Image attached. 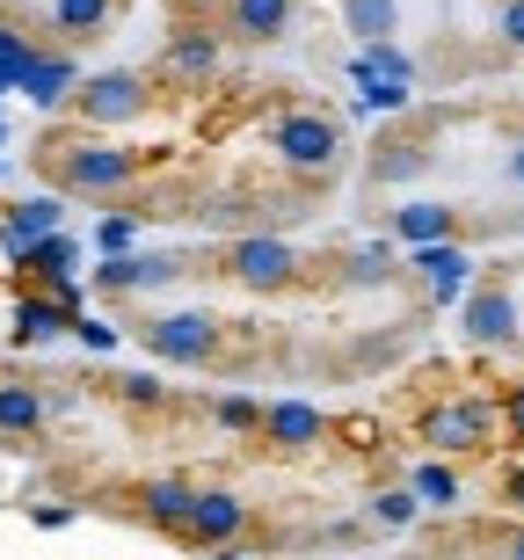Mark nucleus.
Returning <instances> with one entry per match:
<instances>
[{"label": "nucleus", "mask_w": 524, "mask_h": 560, "mask_svg": "<svg viewBox=\"0 0 524 560\" xmlns=\"http://www.w3.org/2000/svg\"><path fill=\"white\" fill-rule=\"evenodd\" d=\"M51 183L73 189V197H117V189L139 183V153L131 145H109V139L51 145Z\"/></svg>", "instance_id": "f257e3e1"}, {"label": "nucleus", "mask_w": 524, "mask_h": 560, "mask_svg": "<svg viewBox=\"0 0 524 560\" xmlns=\"http://www.w3.org/2000/svg\"><path fill=\"white\" fill-rule=\"evenodd\" d=\"M73 117L95 131H117V125H139L153 109V81L147 73H131V66H109V73H88V81H73Z\"/></svg>", "instance_id": "f03ea898"}, {"label": "nucleus", "mask_w": 524, "mask_h": 560, "mask_svg": "<svg viewBox=\"0 0 524 560\" xmlns=\"http://www.w3.org/2000/svg\"><path fill=\"white\" fill-rule=\"evenodd\" d=\"M496 422H503V408L496 400H481V394H459V400H438L430 416H422V444L430 452H444V458H474V452H488L496 444Z\"/></svg>", "instance_id": "7ed1b4c3"}, {"label": "nucleus", "mask_w": 524, "mask_h": 560, "mask_svg": "<svg viewBox=\"0 0 524 560\" xmlns=\"http://www.w3.org/2000/svg\"><path fill=\"white\" fill-rule=\"evenodd\" d=\"M270 153L292 175H328L342 161V125L336 117H321V109H284L270 125Z\"/></svg>", "instance_id": "20e7f679"}, {"label": "nucleus", "mask_w": 524, "mask_h": 560, "mask_svg": "<svg viewBox=\"0 0 524 560\" xmlns=\"http://www.w3.org/2000/svg\"><path fill=\"white\" fill-rule=\"evenodd\" d=\"M226 277L241 291H284V284H299V248L277 241V233H241L226 248Z\"/></svg>", "instance_id": "39448f33"}, {"label": "nucleus", "mask_w": 524, "mask_h": 560, "mask_svg": "<svg viewBox=\"0 0 524 560\" xmlns=\"http://www.w3.org/2000/svg\"><path fill=\"white\" fill-rule=\"evenodd\" d=\"M147 350L161 357V364H211V357H219V320L197 313V306L161 313V320H147Z\"/></svg>", "instance_id": "423d86ee"}, {"label": "nucleus", "mask_w": 524, "mask_h": 560, "mask_svg": "<svg viewBox=\"0 0 524 560\" xmlns=\"http://www.w3.org/2000/svg\"><path fill=\"white\" fill-rule=\"evenodd\" d=\"M459 328H466V342H481V350H503V342H517V328H524L517 291H510V284H466Z\"/></svg>", "instance_id": "0eeeda50"}, {"label": "nucleus", "mask_w": 524, "mask_h": 560, "mask_svg": "<svg viewBox=\"0 0 524 560\" xmlns=\"http://www.w3.org/2000/svg\"><path fill=\"white\" fill-rule=\"evenodd\" d=\"M248 532V502L233 488H197L189 502V524H183V546H233Z\"/></svg>", "instance_id": "6e6552de"}, {"label": "nucleus", "mask_w": 524, "mask_h": 560, "mask_svg": "<svg viewBox=\"0 0 524 560\" xmlns=\"http://www.w3.org/2000/svg\"><path fill=\"white\" fill-rule=\"evenodd\" d=\"M408 255H416V277H422V291H430L438 306L466 299V284H474V255L459 248V233H452V241H422V248H408Z\"/></svg>", "instance_id": "1a4fd4ad"}, {"label": "nucleus", "mask_w": 524, "mask_h": 560, "mask_svg": "<svg viewBox=\"0 0 524 560\" xmlns=\"http://www.w3.org/2000/svg\"><path fill=\"white\" fill-rule=\"evenodd\" d=\"M161 73L175 88H205L219 73V30H175L168 51H161Z\"/></svg>", "instance_id": "9d476101"}, {"label": "nucleus", "mask_w": 524, "mask_h": 560, "mask_svg": "<svg viewBox=\"0 0 524 560\" xmlns=\"http://www.w3.org/2000/svg\"><path fill=\"white\" fill-rule=\"evenodd\" d=\"M292 8L299 0H219L233 44H277L284 30H292Z\"/></svg>", "instance_id": "9b49d317"}, {"label": "nucleus", "mask_w": 524, "mask_h": 560, "mask_svg": "<svg viewBox=\"0 0 524 560\" xmlns=\"http://www.w3.org/2000/svg\"><path fill=\"white\" fill-rule=\"evenodd\" d=\"M255 436H270L277 452H314L321 436H328V416H321V408H306V400H270Z\"/></svg>", "instance_id": "f8f14e48"}, {"label": "nucleus", "mask_w": 524, "mask_h": 560, "mask_svg": "<svg viewBox=\"0 0 524 560\" xmlns=\"http://www.w3.org/2000/svg\"><path fill=\"white\" fill-rule=\"evenodd\" d=\"M459 233V211L438 205V197H408V205L394 211V241L400 248H422V241H452Z\"/></svg>", "instance_id": "ddd939ff"}, {"label": "nucleus", "mask_w": 524, "mask_h": 560, "mask_svg": "<svg viewBox=\"0 0 524 560\" xmlns=\"http://www.w3.org/2000/svg\"><path fill=\"white\" fill-rule=\"evenodd\" d=\"M73 81H81V73H73V59H66V51H30V66H22L15 88H22L37 109H59L66 95H73Z\"/></svg>", "instance_id": "4468645a"}, {"label": "nucleus", "mask_w": 524, "mask_h": 560, "mask_svg": "<svg viewBox=\"0 0 524 560\" xmlns=\"http://www.w3.org/2000/svg\"><path fill=\"white\" fill-rule=\"evenodd\" d=\"M44 233H59V197H30V205H15L8 219H0V248L15 255H30V241H44Z\"/></svg>", "instance_id": "2eb2a0df"}, {"label": "nucleus", "mask_w": 524, "mask_h": 560, "mask_svg": "<svg viewBox=\"0 0 524 560\" xmlns=\"http://www.w3.org/2000/svg\"><path fill=\"white\" fill-rule=\"evenodd\" d=\"M175 277V262L168 255H103V270H95V284L103 291H147V284H168Z\"/></svg>", "instance_id": "dca6fc26"}, {"label": "nucleus", "mask_w": 524, "mask_h": 560, "mask_svg": "<svg viewBox=\"0 0 524 560\" xmlns=\"http://www.w3.org/2000/svg\"><path fill=\"white\" fill-rule=\"evenodd\" d=\"M139 502H147V524H161V532H175V539H183V524H189V502H197V488H189V480H147V488H139Z\"/></svg>", "instance_id": "f3484780"}, {"label": "nucleus", "mask_w": 524, "mask_h": 560, "mask_svg": "<svg viewBox=\"0 0 524 560\" xmlns=\"http://www.w3.org/2000/svg\"><path fill=\"white\" fill-rule=\"evenodd\" d=\"M51 30L66 44H88L109 30V0H51Z\"/></svg>", "instance_id": "a211bd4d"}, {"label": "nucleus", "mask_w": 524, "mask_h": 560, "mask_svg": "<svg viewBox=\"0 0 524 560\" xmlns=\"http://www.w3.org/2000/svg\"><path fill=\"white\" fill-rule=\"evenodd\" d=\"M342 22H350L357 44H379L400 30V0H342Z\"/></svg>", "instance_id": "6ab92c4d"}, {"label": "nucleus", "mask_w": 524, "mask_h": 560, "mask_svg": "<svg viewBox=\"0 0 524 560\" xmlns=\"http://www.w3.org/2000/svg\"><path fill=\"white\" fill-rule=\"evenodd\" d=\"M408 488L422 495V510H452V502L466 495V488H459V474L444 466V452H430V458H422L416 474H408Z\"/></svg>", "instance_id": "aec40b11"}, {"label": "nucleus", "mask_w": 524, "mask_h": 560, "mask_svg": "<svg viewBox=\"0 0 524 560\" xmlns=\"http://www.w3.org/2000/svg\"><path fill=\"white\" fill-rule=\"evenodd\" d=\"M0 430H8V436L44 430V394H37V386H0Z\"/></svg>", "instance_id": "412c9836"}, {"label": "nucleus", "mask_w": 524, "mask_h": 560, "mask_svg": "<svg viewBox=\"0 0 524 560\" xmlns=\"http://www.w3.org/2000/svg\"><path fill=\"white\" fill-rule=\"evenodd\" d=\"M66 328H73V313H66L59 299H22V313H15L22 342H44V335H66Z\"/></svg>", "instance_id": "4be33fe9"}, {"label": "nucleus", "mask_w": 524, "mask_h": 560, "mask_svg": "<svg viewBox=\"0 0 524 560\" xmlns=\"http://www.w3.org/2000/svg\"><path fill=\"white\" fill-rule=\"evenodd\" d=\"M350 73H394V81H416V59H408L394 37H379V44H364V51L350 59Z\"/></svg>", "instance_id": "5701e85b"}, {"label": "nucleus", "mask_w": 524, "mask_h": 560, "mask_svg": "<svg viewBox=\"0 0 524 560\" xmlns=\"http://www.w3.org/2000/svg\"><path fill=\"white\" fill-rule=\"evenodd\" d=\"M416 517H422L416 488H379V495H372V524H386V532H408Z\"/></svg>", "instance_id": "b1692460"}, {"label": "nucleus", "mask_w": 524, "mask_h": 560, "mask_svg": "<svg viewBox=\"0 0 524 560\" xmlns=\"http://www.w3.org/2000/svg\"><path fill=\"white\" fill-rule=\"evenodd\" d=\"M364 88V109H408L416 103V81H394V73H350Z\"/></svg>", "instance_id": "393cba45"}, {"label": "nucleus", "mask_w": 524, "mask_h": 560, "mask_svg": "<svg viewBox=\"0 0 524 560\" xmlns=\"http://www.w3.org/2000/svg\"><path fill=\"white\" fill-rule=\"evenodd\" d=\"M30 270H44V277H73V241L66 233H44V241H30V255H22Z\"/></svg>", "instance_id": "a878e982"}, {"label": "nucleus", "mask_w": 524, "mask_h": 560, "mask_svg": "<svg viewBox=\"0 0 524 560\" xmlns=\"http://www.w3.org/2000/svg\"><path fill=\"white\" fill-rule=\"evenodd\" d=\"M131 241H139V211H109L103 226H95V248L103 255H125Z\"/></svg>", "instance_id": "bb28decb"}, {"label": "nucleus", "mask_w": 524, "mask_h": 560, "mask_svg": "<svg viewBox=\"0 0 524 560\" xmlns=\"http://www.w3.org/2000/svg\"><path fill=\"white\" fill-rule=\"evenodd\" d=\"M422 161H430V153H416V145H386L372 161V183H400V175H416Z\"/></svg>", "instance_id": "cd10ccee"}, {"label": "nucleus", "mask_w": 524, "mask_h": 560, "mask_svg": "<svg viewBox=\"0 0 524 560\" xmlns=\"http://www.w3.org/2000/svg\"><path fill=\"white\" fill-rule=\"evenodd\" d=\"M211 416H219V430H241V436H248V430H263V408H255L248 394H226L219 408H211Z\"/></svg>", "instance_id": "c85d7f7f"}, {"label": "nucleus", "mask_w": 524, "mask_h": 560, "mask_svg": "<svg viewBox=\"0 0 524 560\" xmlns=\"http://www.w3.org/2000/svg\"><path fill=\"white\" fill-rule=\"evenodd\" d=\"M73 335H81L88 350H117V328H109V320H95V313H73Z\"/></svg>", "instance_id": "c756f323"}, {"label": "nucleus", "mask_w": 524, "mask_h": 560, "mask_svg": "<svg viewBox=\"0 0 524 560\" xmlns=\"http://www.w3.org/2000/svg\"><path fill=\"white\" fill-rule=\"evenodd\" d=\"M22 66H30V44H22L15 30H0V73H8V88L22 81Z\"/></svg>", "instance_id": "7c9ffc66"}, {"label": "nucleus", "mask_w": 524, "mask_h": 560, "mask_svg": "<svg viewBox=\"0 0 524 560\" xmlns=\"http://www.w3.org/2000/svg\"><path fill=\"white\" fill-rule=\"evenodd\" d=\"M496 37L524 51V0H503V15H496Z\"/></svg>", "instance_id": "2f4dec72"}, {"label": "nucleus", "mask_w": 524, "mask_h": 560, "mask_svg": "<svg viewBox=\"0 0 524 560\" xmlns=\"http://www.w3.org/2000/svg\"><path fill=\"white\" fill-rule=\"evenodd\" d=\"M496 408H503V430H510V436H517V444H524V378H517V386H510L503 400H496Z\"/></svg>", "instance_id": "473e14b6"}, {"label": "nucleus", "mask_w": 524, "mask_h": 560, "mask_svg": "<svg viewBox=\"0 0 524 560\" xmlns=\"http://www.w3.org/2000/svg\"><path fill=\"white\" fill-rule=\"evenodd\" d=\"M386 262H394L386 248H364V255L350 262V270H357V284H379V277H386Z\"/></svg>", "instance_id": "72a5a7b5"}, {"label": "nucleus", "mask_w": 524, "mask_h": 560, "mask_svg": "<svg viewBox=\"0 0 524 560\" xmlns=\"http://www.w3.org/2000/svg\"><path fill=\"white\" fill-rule=\"evenodd\" d=\"M125 400H131V408H153V400H161V386H153L147 372H131L125 378Z\"/></svg>", "instance_id": "f704fd0d"}, {"label": "nucleus", "mask_w": 524, "mask_h": 560, "mask_svg": "<svg viewBox=\"0 0 524 560\" xmlns=\"http://www.w3.org/2000/svg\"><path fill=\"white\" fill-rule=\"evenodd\" d=\"M503 183H510V189H524V139L503 153Z\"/></svg>", "instance_id": "c9c22d12"}, {"label": "nucleus", "mask_w": 524, "mask_h": 560, "mask_svg": "<svg viewBox=\"0 0 524 560\" xmlns=\"http://www.w3.org/2000/svg\"><path fill=\"white\" fill-rule=\"evenodd\" d=\"M503 495H510V502L524 510V466H510V474H503Z\"/></svg>", "instance_id": "e433bc0d"}, {"label": "nucleus", "mask_w": 524, "mask_h": 560, "mask_svg": "<svg viewBox=\"0 0 524 560\" xmlns=\"http://www.w3.org/2000/svg\"><path fill=\"white\" fill-rule=\"evenodd\" d=\"M510 553H517V560H524V524H517V532H510Z\"/></svg>", "instance_id": "4c0bfd02"}, {"label": "nucleus", "mask_w": 524, "mask_h": 560, "mask_svg": "<svg viewBox=\"0 0 524 560\" xmlns=\"http://www.w3.org/2000/svg\"><path fill=\"white\" fill-rule=\"evenodd\" d=\"M183 8H205V0H183Z\"/></svg>", "instance_id": "58836bf2"}, {"label": "nucleus", "mask_w": 524, "mask_h": 560, "mask_svg": "<svg viewBox=\"0 0 524 560\" xmlns=\"http://www.w3.org/2000/svg\"><path fill=\"white\" fill-rule=\"evenodd\" d=\"M0 175H8V161H0Z\"/></svg>", "instance_id": "ea45409f"}]
</instances>
